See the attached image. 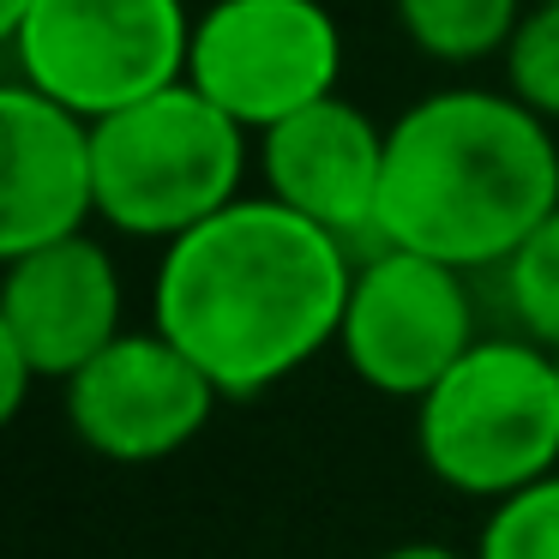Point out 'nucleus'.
<instances>
[{"instance_id":"12","label":"nucleus","mask_w":559,"mask_h":559,"mask_svg":"<svg viewBox=\"0 0 559 559\" xmlns=\"http://www.w3.org/2000/svg\"><path fill=\"white\" fill-rule=\"evenodd\" d=\"M397 25L427 61L445 67H475L506 55V43L523 25V0H391Z\"/></svg>"},{"instance_id":"16","label":"nucleus","mask_w":559,"mask_h":559,"mask_svg":"<svg viewBox=\"0 0 559 559\" xmlns=\"http://www.w3.org/2000/svg\"><path fill=\"white\" fill-rule=\"evenodd\" d=\"M385 559H469V554H457V547H445V542H403V547H391Z\"/></svg>"},{"instance_id":"6","label":"nucleus","mask_w":559,"mask_h":559,"mask_svg":"<svg viewBox=\"0 0 559 559\" xmlns=\"http://www.w3.org/2000/svg\"><path fill=\"white\" fill-rule=\"evenodd\" d=\"M337 79L343 25L325 0H211L193 19L187 85L247 133L337 97Z\"/></svg>"},{"instance_id":"7","label":"nucleus","mask_w":559,"mask_h":559,"mask_svg":"<svg viewBox=\"0 0 559 559\" xmlns=\"http://www.w3.org/2000/svg\"><path fill=\"white\" fill-rule=\"evenodd\" d=\"M463 277L469 271H451L403 247H373L367 259H355L349 313L337 331L349 373L379 397L421 403L481 343Z\"/></svg>"},{"instance_id":"10","label":"nucleus","mask_w":559,"mask_h":559,"mask_svg":"<svg viewBox=\"0 0 559 559\" xmlns=\"http://www.w3.org/2000/svg\"><path fill=\"white\" fill-rule=\"evenodd\" d=\"M259 175L277 205L319 223L343 247H379V187H385V127L349 97H325L313 109L259 133Z\"/></svg>"},{"instance_id":"11","label":"nucleus","mask_w":559,"mask_h":559,"mask_svg":"<svg viewBox=\"0 0 559 559\" xmlns=\"http://www.w3.org/2000/svg\"><path fill=\"white\" fill-rule=\"evenodd\" d=\"M121 337V271L109 247L73 235V241L37 247L7 259L0 277V343H13L37 379H73Z\"/></svg>"},{"instance_id":"15","label":"nucleus","mask_w":559,"mask_h":559,"mask_svg":"<svg viewBox=\"0 0 559 559\" xmlns=\"http://www.w3.org/2000/svg\"><path fill=\"white\" fill-rule=\"evenodd\" d=\"M506 91L535 109L547 127L559 121V0H530L518 37L506 43Z\"/></svg>"},{"instance_id":"8","label":"nucleus","mask_w":559,"mask_h":559,"mask_svg":"<svg viewBox=\"0 0 559 559\" xmlns=\"http://www.w3.org/2000/svg\"><path fill=\"white\" fill-rule=\"evenodd\" d=\"M223 391L157 325L121 331L97 361L67 379V421L79 445L109 463H163L205 433Z\"/></svg>"},{"instance_id":"3","label":"nucleus","mask_w":559,"mask_h":559,"mask_svg":"<svg viewBox=\"0 0 559 559\" xmlns=\"http://www.w3.org/2000/svg\"><path fill=\"white\" fill-rule=\"evenodd\" d=\"M415 451L469 499H511L559 469V355L530 337H481L421 403Z\"/></svg>"},{"instance_id":"1","label":"nucleus","mask_w":559,"mask_h":559,"mask_svg":"<svg viewBox=\"0 0 559 559\" xmlns=\"http://www.w3.org/2000/svg\"><path fill=\"white\" fill-rule=\"evenodd\" d=\"M349 283L355 259L337 235L271 193H241L163 247L151 313L223 397H259L337 343Z\"/></svg>"},{"instance_id":"5","label":"nucleus","mask_w":559,"mask_h":559,"mask_svg":"<svg viewBox=\"0 0 559 559\" xmlns=\"http://www.w3.org/2000/svg\"><path fill=\"white\" fill-rule=\"evenodd\" d=\"M13 79L91 127L187 79V0H31L0 25Z\"/></svg>"},{"instance_id":"14","label":"nucleus","mask_w":559,"mask_h":559,"mask_svg":"<svg viewBox=\"0 0 559 559\" xmlns=\"http://www.w3.org/2000/svg\"><path fill=\"white\" fill-rule=\"evenodd\" d=\"M475 559H559V469L487 511Z\"/></svg>"},{"instance_id":"17","label":"nucleus","mask_w":559,"mask_h":559,"mask_svg":"<svg viewBox=\"0 0 559 559\" xmlns=\"http://www.w3.org/2000/svg\"><path fill=\"white\" fill-rule=\"evenodd\" d=\"M25 7H31V0H0V25H7V19H19Z\"/></svg>"},{"instance_id":"13","label":"nucleus","mask_w":559,"mask_h":559,"mask_svg":"<svg viewBox=\"0 0 559 559\" xmlns=\"http://www.w3.org/2000/svg\"><path fill=\"white\" fill-rule=\"evenodd\" d=\"M499 283H506V307L518 331L559 355V211L499 265Z\"/></svg>"},{"instance_id":"4","label":"nucleus","mask_w":559,"mask_h":559,"mask_svg":"<svg viewBox=\"0 0 559 559\" xmlns=\"http://www.w3.org/2000/svg\"><path fill=\"white\" fill-rule=\"evenodd\" d=\"M247 127L193 85H169L97 121V217L139 241H181L241 199Z\"/></svg>"},{"instance_id":"9","label":"nucleus","mask_w":559,"mask_h":559,"mask_svg":"<svg viewBox=\"0 0 559 559\" xmlns=\"http://www.w3.org/2000/svg\"><path fill=\"white\" fill-rule=\"evenodd\" d=\"M97 127L7 79L0 91V259L91 235Z\"/></svg>"},{"instance_id":"2","label":"nucleus","mask_w":559,"mask_h":559,"mask_svg":"<svg viewBox=\"0 0 559 559\" xmlns=\"http://www.w3.org/2000/svg\"><path fill=\"white\" fill-rule=\"evenodd\" d=\"M559 211L554 127L511 91L451 85L385 127L379 247L499 271Z\"/></svg>"}]
</instances>
